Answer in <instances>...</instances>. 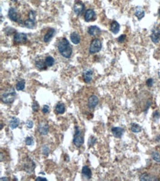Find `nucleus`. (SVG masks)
I'll use <instances>...</instances> for the list:
<instances>
[{
	"mask_svg": "<svg viewBox=\"0 0 160 181\" xmlns=\"http://www.w3.org/2000/svg\"><path fill=\"white\" fill-rule=\"evenodd\" d=\"M58 50L59 53L64 58L69 59L72 53V48L69 41L66 38H62L58 43Z\"/></svg>",
	"mask_w": 160,
	"mask_h": 181,
	"instance_id": "f257e3e1",
	"label": "nucleus"
},
{
	"mask_svg": "<svg viewBox=\"0 0 160 181\" xmlns=\"http://www.w3.org/2000/svg\"><path fill=\"white\" fill-rule=\"evenodd\" d=\"M16 97H17V94L15 90L13 88H11L5 91L4 93L2 94L1 100L5 104H9V103H12L15 100Z\"/></svg>",
	"mask_w": 160,
	"mask_h": 181,
	"instance_id": "f03ea898",
	"label": "nucleus"
},
{
	"mask_svg": "<svg viewBox=\"0 0 160 181\" xmlns=\"http://www.w3.org/2000/svg\"><path fill=\"white\" fill-rule=\"evenodd\" d=\"M75 132L73 138V143L76 147H80L83 144V142H84L83 135V133H82L81 130L80 129V128L78 126L76 125L75 127Z\"/></svg>",
	"mask_w": 160,
	"mask_h": 181,
	"instance_id": "7ed1b4c3",
	"label": "nucleus"
},
{
	"mask_svg": "<svg viewBox=\"0 0 160 181\" xmlns=\"http://www.w3.org/2000/svg\"><path fill=\"white\" fill-rule=\"evenodd\" d=\"M102 48V43L101 40L95 38L92 41L89 47V54H93L95 53H98Z\"/></svg>",
	"mask_w": 160,
	"mask_h": 181,
	"instance_id": "20e7f679",
	"label": "nucleus"
},
{
	"mask_svg": "<svg viewBox=\"0 0 160 181\" xmlns=\"http://www.w3.org/2000/svg\"><path fill=\"white\" fill-rule=\"evenodd\" d=\"M36 14L34 11H30L28 14V19L24 22V25L27 28H33L35 25Z\"/></svg>",
	"mask_w": 160,
	"mask_h": 181,
	"instance_id": "39448f33",
	"label": "nucleus"
},
{
	"mask_svg": "<svg viewBox=\"0 0 160 181\" xmlns=\"http://www.w3.org/2000/svg\"><path fill=\"white\" fill-rule=\"evenodd\" d=\"M8 17L9 18L13 21V22H18L19 24H23L22 23V18H20L19 14H18L17 9L14 8H11L8 11Z\"/></svg>",
	"mask_w": 160,
	"mask_h": 181,
	"instance_id": "423d86ee",
	"label": "nucleus"
},
{
	"mask_svg": "<svg viewBox=\"0 0 160 181\" xmlns=\"http://www.w3.org/2000/svg\"><path fill=\"white\" fill-rule=\"evenodd\" d=\"M35 168V163H34L31 159L27 158V160H26V163L24 164V170H25L27 173L31 174V173H33Z\"/></svg>",
	"mask_w": 160,
	"mask_h": 181,
	"instance_id": "0eeeda50",
	"label": "nucleus"
},
{
	"mask_svg": "<svg viewBox=\"0 0 160 181\" xmlns=\"http://www.w3.org/2000/svg\"><path fill=\"white\" fill-rule=\"evenodd\" d=\"M27 40V34L24 33H16L14 37V41L17 44L25 43Z\"/></svg>",
	"mask_w": 160,
	"mask_h": 181,
	"instance_id": "6e6552de",
	"label": "nucleus"
},
{
	"mask_svg": "<svg viewBox=\"0 0 160 181\" xmlns=\"http://www.w3.org/2000/svg\"><path fill=\"white\" fill-rule=\"evenodd\" d=\"M83 10H84V5H83V3L80 1H76L73 8L74 13L77 16H80L83 13Z\"/></svg>",
	"mask_w": 160,
	"mask_h": 181,
	"instance_id": "1a4fd4ad",
	"label": "nucleus"
},
{
	"mask_svg": "<svg viewBox=\"0 0 160 181\" xmlns=\"http://www.w3.org/2000/svg\"><path fill=\"white\" fill-rule=\"evenodd\" d=\"M151 41L153 43L156 44V43H159L160 42V30L159 28L156 27V28L153 29L152 30V33L151 34Z\"/></svg>",
	"mask_w": 160,
	"mask_h": 181,
	"instance_id": "9d476101",
	"label": "nucleus"
},
{
	"mask_svg": "<svg viewBox=\"0 0 160 181\" xmlns=\"http://www.w3.org/2000/svg\"><path fill=\"white\" fill-rule=\"evenodd\" d=\"M38 132L41 135H47L49 132V125L47 122H41L38 125Z\"/></svg>",
	"mask_w": 160,
	"mask_h": 181,
	"instance_id": "9b49d317",
	"label": "nucleus"
},
{
	"mask_svg": "<svg viewBox=\"0 0 160 181\" xmlns=\"http://www.w3.org/2000/svg\"><path fill=\"white\" fill-rule=\"evenodd\" d=\"M98 102H99V100H98V97L96 95H92V96H90V97L88 100L89 108L90 109H95L97 106V105L98 104Z\"/></svg>",
	"mask_w": 160,
	"mask_h": 181,
	"instance_id": "f8f14e48",
	"label": "nucleus"
},
{
	"mask_svg": "<svg viewBox=\"0 0 160 181\" xmlns=\"http://www.w3.org/2000/svg\"><path fill=\"white\" fill-rule=\"evenodd\" d=\"M101 30L98 26H95V25H92V26H90L88 28V33L90 36L92 37H97L98 35L101 34Z\"/></svg>",
	"mask_w": 160,
	"mask_h": 181,
	"instance_id": "ddd939ff",
	"label": "nucleus"
},
{
	"mask_svg": "<svg viewBox=\"0 0 160 181\" xmlns=\"http://www.w3.org/2000/svg\"><path fill=\"white\" fill-rule=\"evenodd\" d=\"M93 75V71L91 69H88V70H85L83 72V80L86 83H89L91 82L92 79Z\"/></svg>",
	"mask_w": 160,
	"mask_h": 181,
	"instance_id": "4468645a",
	"label": "nucleus"
},
{
	"mask_svg": "<svg viewBox=\"0 0 160 181\" xmlns=\"http://www.w3.org/2000/svg\"><path fill=\"white\" fill-rule=\"evenodd\" d=\"M111 132L116 138H121L124 133V129L120 127H113L111 129Z\"/></svg>",
	"mask_w": 160,
	"mask_h": 181,
	"instance_id": "2eb2a0df",
	"label": "nucleus"
},
{
	"mask_svg": "<svg viewBox=\"0 0 160 181\" xmlns=\"http://www.w3.org/2000/svg\"><path fill=\"white\" fill-rule=\"evenodd\" d=\"M96 14L92 9H88L86 11L85 14V21L86 22H90V21L95 19Z\"/></svg>",
	"mask_w": 160,
	"mask_h": 181,
	"instance_id": "dca6fc26",
	"label": "nucleus"
},
{
	"mask_svg": "<svg viewBox=\"0 0 160 181\" xmlns=\"http://www.w3.org/2000/svg\"><path fill=\"white\" fill-rule=\"evenodd\" d=\"M55 33H56V30H55L54 28L48 29L47 33H45V35L44 36V43H49L51 39L53 38V37L54 36Z\"/></svg>",
	"mask_w": 160,
	"mask_h": 181,
	"instance_id": "f3484780",
	"label": "nucleus"
},
{
	"mask_svg": "<svg viewBox=\"0 0 160 181\" xmlns=\"http://www.w3.org/2000/svg\"><path fill=\"white\" fill-rule=\"evenodd\" d=\"M82 175L85 179L89 180L92 177V171L87 166H84L82 169Z\"/></svg>",
	"mask_w": 160,
	"mask_h": 181,
	"instance_id": "a211bd4d",
	"label": "nucleus"
},
{
	"mask_svg": "<svg viewBox=\"0 0 160 181\" xmlns=\"http://www.w3.org/2000/svg\"><path fill=\"white\" fill-rule=\"evenodd\" d=\"M70 40L73 44L77 45L80 42V37L77 32H73L70 34Z\"/></svg>",
	"mask_w": 160,
	"mask_h": 181,
	"instance_id": "6ab92c4d",
	"label": "nucleus"
},
{
	"mask_svg": "<svg viewBox=\"0 0 160 181\" xmlns=\"http://www.w3.org/2000/svg\"><path fill=\"white\" fill-rule=\"evenodd\" d=\"M119 28H120V26H119V24L117 22L113 21V22H111V27H110V30H111L114 34H117L118 32L119 31Z\"/></svg>",
	"mask_w": 160,
	"mask_h": 181,
	"instance_id": "aec40b11",
	"label": "nucleus"
},
{
	"mask_svg": "<svg viewBox=\"0 0 160 181\" xmlns=\"http://www.w3.org/2000/svg\"><path fill=\"white\" fill-rule=\"evenodd\" d=\"M55 111H56V114H64V111H65V105H64L63 103H61V102H60V103H58V104L56 106Z\"/></svg>",
	"mask_w": 160,
	"mask_h": 181,
	"instance_id": "412c9836",
	"label": "nucleus"
},
{
	"mask_svg": "<svg viewBox=\"0 0 160 181\" xmlns=\"http://www.w3.org/2000/svg\"><path fill=\"white\" fill-rule=\"evenodd\" d=\"M134 14L136 17L138 18L139 20H140V19H142L145 17V11H144V10L141 7H139L138 6V7L136 8Z\"/></svg>",
	"mask_w": 160,
	"mask_h": 181,
	"instance_id": "4be33fe9",
	"label": "nucleus"
},
{
	"mask_svg": "<svg viewBox=\"0 0 160 181\" xmlns=\"http://www.w3.org/2000/svg\"><path fill=\"white\" fill-rule=\"evenodd\" d=\"M19 119L17 117H13L10 121V127L11 129H15L19 126Z\"/></svg>",
	"mask_w": 160,
	"mask_h": 181,
	"instance_id": "5701e85b",
	"label": "nucleus"
},
{
	"mask_svg": "<svg viewBox=\"0 0 160 181\" xmlns=\"http://www.w3.org/2000/svg\"><path fill=\"white\" fill-rule=\"evenodd\" d=\"M35 67H36L38 70H45V69H47V66L46 65V64H45V61L44 62V61L41 60V59L35 61Z\"/></svg>",
	"mask_w": 160,
	"mask_h": 181,
	"instance_id": "b1692460",
	"label": "nucleus"
},
{
	"mask_svg": "<svg viewBox=\"0 0 160 181\" xmlns=\"http://www.w3.org/2000/svg\"><path fill=\"white\" fill-rule=\"evenodd\" d=\"M131 130L134 133H140L142 131V128L137 123H131Z\"/></svg>",
	"mask_w": 160,
	"mask_h": 181,
	"instance_id": "393cba45",
	"label": "nucleus"
},
{
	"mask_svg": "<svg viewBox=\"0 0 160 181\" xmlns=\"http://www.w3.org/2000/svg\"><path fill=\"white\" fill-rule=\"evenodd\" d=\"M55 63V59L54 58L52 57L51 56H47L45 58V64L47 67H51Z\"/></svg>",
	"mask_w": 160,
	"mask_h": 181,
	"instance_id": "a878e982",
	"label": "nucleus"
},
{
	"mask_svg": "<svg viewBox=\"0 0 160 181\" xmlns=\"http://www.w3.org/2000/svg\"><path fill=\"white\" fill-rule=\"evenodd\" d=\"M25 82L24 80H19V82L17 83V85H16V88L18 91H22L25 89Z\"/></svg>",
	"mask_w": 160,
	"mask_h": 181,
	"instance_id": "bb28decb",
	"label": "nucleus"
},
{
	"mask_svg": "<svg viewBox=\"0 0 160 181\" xmlns=\"http://www.w3.org/2000/svg\"><path fill=\"white\" fill-rule=\"evenodd\" d=\"M140 180H147V181H150V180H156V179H154L151 175L148 174H143L140 176Z\"/></svg>",
	"mask_w": 160,
	"mask_h": 181,
	"instance_id": "cd10ccee",
	"label": "nucleus"
},
{
	"mask_svg": "<svg viewBox=\"0 0 160 181\" xmlns=\"http://www.w3.org/2000/svg\"><path fill=\"white\" fill-rule=\"evenodd\" d=\"M41 152L44 156H48L50 154V148L47 145H44L41 147Z\"/></svg>",
	"mask_w": 160,
	"mask_h": 181,
	"instance_id": "c85d7f7f",
	"label": "nucleus"
},
{
	"mask_svg": "<svg viewBox=\"0 0 160 181\" xmlns=\"http://www.w3.org/2000/svg\"><path fill=\"white\" fill-rule=\"evenodd\" d=\"M152 158L153 159V160H155L156 162L160 163V154L157 151H153L152 152Z\"/></svg>",
	"mask_w": 160,
	"mask_h": 181,
	"instance_id": "c756f323",
	"label": "nucleus"
},
{
	"mask_svg": "<svg viewBox=\"0 0 160 181\" xmlns=\"http://www.w3.org/2000/svg\"><path fill=\"white\" fill-rule=\"evenodd\" d=\"M32 109H33V111L34 112H37L38 111V109H39V104L35 100L33 101V105H32Z\"/></svg>",
	"mask_w": 160,
	"mask_h": 181,
	"instance_id": "7c9ffc66",
	"label": "nucleus"
},
{
	"mask_svg": "<svg viewBox=\"0 0 160 181\" xmlns=\"http://www.w3.org/2000/svg\"><path fill=\"white\" fill-rule=\"evenodd\" d=\"M96 141H97V139L95 138L94 136H92V137L89 138V143H88L89 147L93 146V145H95V143H96Z\"/></svg>",
	"mask_w": 160,
	"mask_h": 181,
	"instance_id": "2f4dec72",
	"label": "nucleus"
},
{
	"mask_svg": "<svg viewBox=\"0 0 160 181\" xmlns=\"http://www.w3.org/2000/svg\"><path fill=\"white\" fill-rule=\"evenodd\" d=\"M34 140L32 137H27L25 139V143L27 145H32L33 144Z\"/></svg>",
	"mask_w": 160,
	"mask_h": 181,
	"instance_id": "473e14b6",
	"label": "nucleus"
},
{
	"mask_svg": "<svg viewBox=\"0 0 160 181\" xmlns=\"http://www.w3.org/2000/svg\"><path fill=\"white\" fill-rule=\"evenodd\" d=\"M49 111H50V107L47 106V105H45V106H43L42 112L44 114H47V113H49Z\"/></svg>",
	"mask_w": 160,
	"mask_h": 181,
	"instance_id": "72a5a7b5",
	"label": "nucleus"
},
{
	"mask_svg": "<svg viewBox=\"0 0 160 181\" xmlns=\"http://www.w3.org/2000/svg\"><path fill=\"white\" fill-rule=\"evenodd\" d=\"M125 39H126V36H125V34H122L121 35V36H119V37H118L117 40L119 43H123L124 41L125 40Z\"/></svg>",
	"mask_w": 160,
	"mask_h": 181,
	"instance_id": "f704fd0d",
	"label": "nucleus"
},
{
	"mask_svg": "<svg viewBox=\"0 0 160 181\" xmlns=\"http://www.w3.org/2000/svg\"><path fill=\"white\" fill-rule=\"evenodd\" d=\"M26 125H27V127L29 128V129H32L33 127V122L32 120H27L26 122Z\"/></svg>",
	"mask_w": 160,
	"mask_h": 181,
	"instance_id": "c9c22d12",
	"label": "nucleus"
},
{
	"mask_svg": "<svg viewBox=\"0 0 160 181\" xmlns=\"http://www.w3.org/2000/svg\"><path fill=\"white\" fill-rule=\"evenodd\" d=\"M153 79L149 78V79H148V80H147V81H146V85H148V87H151L152 85H153Z\"/></svg>",
	"mask_w": 160,
	"mask_h": 181,
	"instance_id": "e433bc0d",
	"label": "nucleus"
},
{
	"mask_svg": "<svg viewBox=\"0 0 160 181\" xmlns=\"http://www.w3.org/2000/svg\"><path fill=\"white\" fill-rule=\"evenodd\" d=\"M47 178H44V177H38L35 178V181H47Z\"/></svg>",
	"mask_w": 160,
	"mask_h": 181,
	"instance_id": "4c0bfd02",
	"label": "nucleus"
},
{
	"mask_svg": "<svg viewBox=\"0 0 160 181\" xmlns=\"http://www.w3.org/2000/svg\"><path fill=\"white\" fill-rule=\"evenodd\" d=\"M159 117V114L158 111H155L154 113H153V118L154 119H158V118Z\"/></svg>",
	"mask_w": 160,
	"mask_h": 181,
	"instance_id": "58836bf2",
	"label": "nucleus"
},
{
	"mask_svg": "<svg viewBox=\"0 0 160 181\" xmlns=\"http://www.w3.org/2000/svg\"><path fill=\"white\" fill-rule=\"evenodd\" d=\"M65 160L66 161H69V157L67 156V155H66V156H65Z\"/></svg>",
	"mask_w": 160,
	"mask_h": 181,
	"instance_id": "ea45409f",
	"label": "nucleus"
},
{
	"mask_svg": "<svg viewBox=\"0 0 160 181\" xmlns=\"http://www.w3.org/2000/svg\"><path fill=\"white\" fill-rule=\"evenodd\" d=\"M1 180L2 181V180H8V179H6V177H2Z\"/></svg>",
	"mask_w": 160,
	"mask_h": 181,
	"instance_id": "a19ab883",
	"label": "nucleus"
},
{
	"mask_svg": "<svg viewBox=\"0 0 160 181\" xmlns=\"http://www.w3.org/2000/svg\"><path fill=\"white\" fill-rule=\"evenodd\" d=\"M158 75H159V79H160V69L159 70V71H158Z\"/></svg>",
	"mask_w": 160,
	"mask_h": 181,
	"instance_id": "79ce46f5",
	"label": "nucleus"
},
{
	"mask_svg": "<svg viewBox=\"0 0 160 181\" xmlns=\"http://www.w3.org/2000/svg\"><path fill=\"white\" fill-rule=\"evenodd\" d=\"M2 127H3V124L1 123V129H2Z\"/></svg>",
	"mask_w": 160,
	"mask_h": 181,
	"instance_id": "37998d69",
	"label": "nucleus"
},
{
	"mask_svg": "<svg viewBox=\"0 0 160 181\" xmlns=\"http://www.w3.org/2000/svg\"><path fill=\"white\" fill-rule=\"evenodd\" d=\"M159 17H160V9H159Z\"/></svg>",
	"mask_w": 160,
	"mask_h": 181,
	"instance_id": "c03bdc74",
	"label": "nucleus"
}]
</instances>
